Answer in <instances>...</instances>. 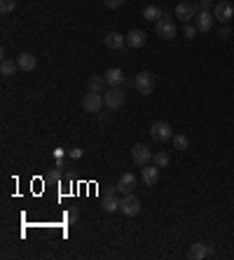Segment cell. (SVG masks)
I'll use <instances>...</instances> for the list:
<instances>
[{"mask_svg": "<svg viewBox=\"0 0 234 260\" xmlns=\"http://www.w3.org/2000/svg\"><path fill=\"white\" fill-rule=\"evenodd\" d=\"M124 98H127V92L122 87H108L106 92H103V101H106V106L110 110L122 108L124 106Z\"/></svg>", "mask_w": 234, "mask_h": 260, "instance_id": "6da1fadb", "label": "cell"}, {"mask_svg": "<svg viewBox=\"0 0 234 260\" xmlns=\"http://www.w3.org/2000/svg\"><path fill=\"white\" fill-rule=\"evenodd\" d=\"M134 87H136V92L143 94V96H150L152 94V89H155V75L148 73V71H143L139 75L134 77Z\"/></svg>", "mask_w": 234, "mask_h": 260, "instance_id": "7a4b0ae2", "label": "cell"}, {"mask_svg": "<svg viewBox=\"0 0 234 260\" xmlns=\"http://www.w3.org/2000/svg\"><path fill=\"white\" fill-rule=\"evenodd\" d=\"M197 10H199V5H192L187 0H181L176 7H173V14H176V19H183V24H190L194 17H197Z\"/></svg>", "mask_w": 234, "mask_h": 260, "instance_id": "3957f363", "label": "cell"}, {"mask_svg": "<svg viewBox=\"0 0 234 260\" xmlns=\"http://www.w3.org/2000/svg\"><path fill=\"white\" fill-rule=\"evenodd\" d=\"M140 209H143V206H140V199L136 195H131V192H129V195H124L122 197V204H119V211H122V213H124V216H139L140 213Z\"/></svg>", "mask_w": 234, "mask_h": 260, "instance_id": "277c9868", "label": "cell"}, {"mask_svg": "<svg viewBox=\"0 0 234 260\" xmlns=\"http://www.w3.org/2000/svg\"><path fill=\"white\" fill-rule=\"evenodd\" d=\"M213 17H215L220 24H230V22H232V17H234V5H232V2H227V0L215 2V7H213Z\"/></svg>", "mask_w": 234, "mask_h": 260, "instance_id": "5b68a950", "label": "cell"}, {"mask_svg": "<svg viewBox=\"0 0 234 260\" xmlns=\"http://www.w3.org/2000/svg\"><path fill=\"white\" fill-rule=\"evenodd\" d=\"M150 136L155 139V141H171L173 139V129H171L169 122H155L152 127H150Z\"/></svg>", "mask_w": 234, "mask_h": 260, "instance_id": "8992f818", "label": "cell"}, {"mask_svg": "<svg viewBox=\"0 0 234 260\" xmlns=\"http://www.w3.org/2000/svg\"><path fill=\"white\" fill-rule=\"evenodd\" d=\"M155 31H157V35H160V38H164V40H173V38H176V33H178V28H176L173 19L162 17L160 22L155 24Z\"/></svg>", "mask_w": 234, "mask_h": 260, "instance_id": "52a82bcc", "label": "cell"}, {"mask_svg": "<svg viewBox=\"0 0 234 260\" xmlns=\"http://www.w3.org/2000/svg\"><path fill=\"white\" fill-rule=\"evenodd\" d=\"M106 106V101H103V94H96V92H87L85 98H82V108L87 113H98V110Z\"/></svg>", "mask_w": 234, "mask_h": 260, "instance_id": "ba28073f", "label": "cell"}, {"mask_svg": "<svg viewBox=\"0 0 234 260\" xmlns=\"http://www.w3.org/2000/svg\"><path fill=\"white\" fill-rule=\"evenodd\" d=\"M131 160L139 164V166H145V164L152 162V152H150L148 145H143V143H136V145L131 148Z\"/></svg>", "mask_w": 234, "mask_h": 260, "instance_id": "9c48e42d", "label": "cell"}, {"mask_svg": "<svg viewBox=\"0 0 234 260\" xmlns=\"http://www.w3.org/2000/svg\"><path fill=\"white\" fill-rule=\"evenodd\" d=\"M140 181L145 183V188H155L160 183V166L157 164H145L140 171Z\"/></svg>", "mask_w": 234, "mask_h": 260, "instance_id": "30bf717a", "label": "cell"}, {"mask_svg": "<svg viewBox=\"0 0 234 260\" xmlns=\"http://www.w3.org/2000/svg\"><path fill=\"white\" fill-rule=\"evenodd\" d=\"M106 45H108V49H115V52H119V54H124L127 35H122V33H117V31H110L106 35Z\"/></svg>", "mask_w": 234, "mask_h": 260, "instance_id": "8fae6325", "label": "cell"}, {"mask_svg": "<svg viewBox=\"0 0 234 260\" xmlns=\"http://www.w3.org/2000/svg\"><path fill=\"white\" fill-rule=\"evenodd\" d=\"M194 22H197V28H199V33H209L213 28V22H215V17H213L209 10H199V12H197V17H194Z\"/></svg>", "mask_w": 234, "mask_h": 260, "instance_id": "7c38bea8", "label": "cell"}, {"mask_svg": "<svg viewBox=\"0 0 234 260\" xmlns=\"http://www.w3.org/2000/svg\"><path fill=\"white\" fill-rule=\"evenodd\" d=\"M134 188H136V176L134 173H122L119 176V181H117V192H122V195H129V192H134Z\"/></svg>", "mask_w": 234, "mask_h": 260, "instance_id": "4fadbf2b", "label": "cell"}, {"mask_svg": "<svg viewBox=\"0 0 234 260\" xmlns=\"http://www.w3.org/2000/svg\"><path fill=\"white\" fill-rule=\"evenodd\" d=\"M145 40H148V35H145V31H140V28H131V31L127 33V47L139 49V47L145 45Z\"/></svg>", "mask_w": 234, "mask_h": 260, "instance_id": "5bb4252c", "label": "cell"}, {"mask_svg": "<svg viewBox=\"0 0 234 260\" xmlns=\"http://www.w3.org/2000/svg\"><path fill=\"white\" fill-rule=\"evenodd\" d=\"M103 77H106L108 87H122L124 85V80H127V75H124L122 68H108V73Z\"/></svg>", "mask_w": 234, "mask_h": 260, "instance_id": "9a60e30c", "label": "cell"}, {"mask_svg": "<svg viewBox=\"0 0 234 260\" xmlns=\"http://www.w3.org/2000/svg\"><path fill=\"white\" fill-rule=\"evenodd\" d=\"M17 64H19V71H23V73H31L33 68L38 66V59H35L31 52H22V54L17 56Z\"/></svg>", "mask_w": 234, "mask_h": 260, "instance_id": "2e32d148", "label": "cell"}, {"mask_svg": "<svg viewBox=\"0 0 234 260\" xmlns=\"http://www.w3.org/2000/svg\"><path fill=\"white\" fill-rule=\"evenodd\" d=\"M187 256H190L192 260H202V258H206V256H215V251L209 249V246L202 244V241H197V244H192V249Z\"/></svg>", "mask_w": 234, "mask_h": 260, "instance_id": "e0dca14e", "label": "cell"}, {"mask_svg": "<svg viewBox=\"0 0 234 260\" xmlns=\"http://www.w3.org/2000/svg\"><path fill=\"white\" fill-rule=\"evenodd\" d=\"M143 17H145V22H160L162 17H164V10H162L160 5H145L143 7Z\"/></svg>", "mask_w": 234, "mask_h": 260, "instance_id": "ac0fdd59", "label": "cell"}, {"mask_svg": "<svg viewBox=\"0 0 234 260\" xmlns=\"http://www.w3.org/2000/svg\"><path fill=\"white\" fill-rule=\"evenodd\" d=\"M119 204H122V199H117L115 192H106V197H103V209H106L108 213L119 211Z\"/></svg>", "mask_w": 234, "mask_h": 260, "instance_id": "d6986e66", "label": "cell"}, {"mask_svg": "<svg viewBox=\"0 0 234 260\" xmlns=\"http://www.w3.org/2000/svg\"><path fill=\"white\" fill-rule=\"evenodd\" d=\"M106 77L103 75H94L92 80H89V92H96V94H103L106 92Z\"/></svg>", "mask_w": 234, "mask_h": 260, "instance_id": "ffe728a7", "label": "cell"}, {"mask_svg": "<svg viewBox=\"0 0 234 260\" xmlns=\"http://www.w3.org/2000/svg\"><path fill=\"white\" fill-rule=\"evenodd\" d=\"M14 71H19V64H17V61H10V59H2V64H0V75L10 77V75H14Z\"/></svg>", "mask_w": 234, "mask_h": 260, "instance_id": "44dd1931", "label": "cell"}, {"mask_svg": "<svg viewBox=\"0 0 234 260\" xmlns=\"http://www.w3.org/2000/svg\"><path fill=\"white\" fill-rule=\"evenodd\" d=\"M169 162H171V157H169V152H155V155H152V164H157V166H160V169H166V166H169Z\"/></svg>", "mask_w": 234, "mask_h": 260, "instance_id": "7402d4cb", "label": "cell"}, {"mask_svg": "<svg viewBox=\"0 0 234 260\" xmlns=\"http://www.w3.org/2000/svg\"><path fill=\"white\" fill-rule=\"evenodd\" d=\"M171 141H173V148H176V150H187V148H190V141H187V136H183V134H173V139H171Z\"/></svg>", "mask_w": 234, "mask_h": 260, "instance_id": "603a6c76", "label": "cell"}, {"mask_svg": "<svg viewBox=\"0 0 234 260\" xmlns=\"http://www.w3.org/2000/svg\"><path fill=\"white\" fill-rule=\"evenodd\" d=\"M14 7H17V0H0V12L2 14H10Z\"/></svg>", "mask_w": 234, "mask_h": 260, "instance_id": "cb8c5ba5", "label": "cell"}, {"mask_svg": "<svg viewBox=\"0 0 234 260\" xmlns=\"http://www.w3.org/2000/svg\"><path fill=\"white\" fill-rule=\"evenodd\" d=\"M183 33H185V38H194V35L199 33V28H197V26H192V24H185Z\"/></svg>", "mask_w": 234, "mask_h": 260, "instance_id": "d4e9b609", "label": "cell"}, {"mask_svg": "<svg viewBox=\"0 0 234 260\" xmlns=\"http://www.w3.org/2000/svg\"><path fill=\"white\" fill-rule=\"evenodd\" d=\"M215 7V0H199V10H211Z\"/></svg>", "mask_w": 234, "mask_h": 260, "instance_id": "484cf974", "label": "cell"}, {"mask_svg": "<svg viewBox=\"0 0 234 260\" xmlns=\"http://www.w3.org/2000/svg\"><path fill=\"white\" fill-rule=\"evenodd\" d=\"M106 5L110 10H117V7H122L124 5V0H106Z\"/></svg>", "mask_w": 234, "mask_h": 260, "instance_id": "4316f807", "label": "cell"}, {"mask_svg": "<svg viewBox=\"0 0 234 260\" xmlns=\"http://www.w3.org/2000/svg\"><path fill=\"white\" fill-rule=\"evenodd\" d=\"M218 38H220V40H227V38H230V28H227L225 24H223V28L218 31Z\"/></svg>", "mask_w": 234, "mask_h": 260, "instance_id": "83f0119b", "label": "cell"}, {"mask_svg": "<svg viewBox=\"0 0 234 260\" xmlns=\"http://www.w3.org/2000/svg\"><path fill=\"white\" fill-rule=\"evenodd\" d=\"M70 157L80 160V157H82V148H73V150H70Z\"/></svg>", "mask_w": 234, "mask_h": 260, "instance_id": "f1b7e54d", "label": "cell"}]
</instances>
